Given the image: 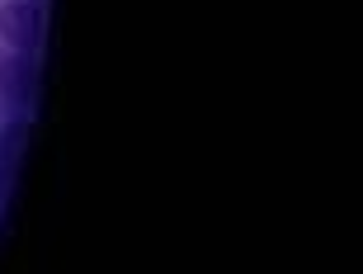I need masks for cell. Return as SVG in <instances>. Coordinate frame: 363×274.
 Returning <instances> with one entry per match:
<instances>
[{
  "label": "cell",
  "mask_w": 363,
  "mask_h": 274,
  "mask_svg": "<svg viewBox=\"0 0 363 274\" xmlns=\"http://www.w3.org/2000/svg\"><path fill=\"white\" fill-rule=\"evenodd\" d=\"M0 38L10 43L14 53H38L43 43V5L38 0H5L0 5Z\"/></svg>",
  "instance_id": "cell-1"
},
{
  "label": "cell",
  "mask_w": 363,
  "mask_h": 274,
  "mask_svg": "<svg viewBox=\"0 0 363 274\" xmlns=\"http://www.w3.org/2000/svg\"><path fill=\"white\" fill-rule=\"evenodd\" d=\"M0 95L10 99V104H33V95H38V71H33V57L28 53L0 57Z\"/></svg>",
  "instance_id": "cell-2"
}]
</instances>
